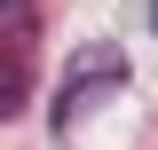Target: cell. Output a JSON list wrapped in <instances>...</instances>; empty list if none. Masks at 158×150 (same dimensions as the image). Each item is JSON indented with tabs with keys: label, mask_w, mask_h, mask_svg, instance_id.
<instances>
[{
	"label": "cell",
	"mask_w": 158,
	"mask_h": 150,
	"mask_svg": "<svg viewBox=\"0 0 158 150\" xmlns=\"http://www.w3.org/2000/svg\"><path fill=\"white\" fill-rule=\"evenodd\" d=\"M150 32H158V0H150Z\"/></svg>",
	"instance_id": "obj_4"
},
{
	"label": "cell",
	"mask_w": 158,
	"mask_h": 150,
	"mask_svg": "<svg viewBox=\"0 0 158 150\" xmlns=\"http://www.w3.org/2000/svg\"><path fill=\"white\" fill-rule=\"evenodd\" d=\"M24 95H32L24 56H0V119H24Z\"/></svg>",
	"instance_id": "obj_3"
},
{
	"label": "cell",
	"mask_w": 158,
	"mask_h": 150,
	"mask_svg": "<svg viewBox=\"0 0 158 150\" xmlns=\"http://www.w3.org/2000/svg\"><path fill=\"white\" fill-rule=\"evenodd\" d=\"M32 24H40L32 0H0V56H16L24 40H32Z\"/></svg>",
	"instance_id": "obj_2"
},
{
	"label": "cell",
	"mask_w": 158,
	"mask_h": 150,
	"mask_svg": "<svg viewBox=\"0 0 158 150\" xmlns=\"http://www.w3.org/2000/svg\"><path fill=\"white\" fill-rule=\"evenodd\" d=\"M127 79V56L118 48H79L71 56V71H63V103H56V127H71V111L87 103L95 87H118Z\"/></svg>",
	"instance_id": "obj_1"
}]
</instances>
